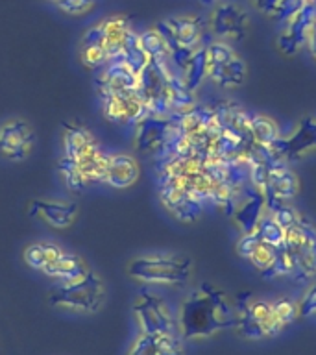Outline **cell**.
I'll use <instances>...</instances> for the list:
<instances>
[{"instance_id":"34","label":"cell","mask_w":316,"mask_h":355,"mask_svg":"<svg viewBox=\"0 0 316 355\" xmlns=\"http://www.w3.org/2000/svg\"><path fill=\"white\" fill-rule=\"evenodd\" d=\"M298 315L299 318H309V316L316 315V283H313L305 291L304 298L298 304Z\"/></svg>"},{"instance_id":"27","label":"cell","mask_w":316,"mask_h":355,"mask_svg":"<svg viewBox=\"0 0 316 355\" xmlns=\"http://www.w3.org/2000/svg\"><path fill=\"white\" fill-rule=\"evenodd\" d=\"M139 41H141V46H143V50L146 52V55H148V60L170 61L168 46H166L163 35L155 30V26L148 28V30H144V32L139 33Z\"/></svg>"},{"instance_id":"38","label":"cell","mask_w":316,"mask_h":355,"mask_svg":"<svg viewBox=\"0 0 316 355\" xmlns=\"http://www.w3.org/2000/svg\"><path fill=\"white\" fill-rule=\"evenodd\" d=\"M50 2H58V0H50Z\"/></svg>"},{"instance_id":"3","label":"cell","mask_w":316,"mask_h":355,"mask_svg":"<svg viewBox=\"0 0 316 355\" xmlns=\"http://www.w3.org/2000/svg\"><path fill=\"white\" fill-rule=\"evenodd\" d=\"M128 274L144 285H185L193 276V261L165 252L143 254L128 263Z\"/></svg>"},{"instance_id":"37","label":"cell","mask_w":316,"mask_h":355,"mask_svg":"<svg viewBox=\"0 0 316 355\" xmlns=\"http://www.w3.org/2000/svg\"><path fill=\"white\" fill-rule=\"evenodd\" d=\"M307 49H309L310 55L316 60V22L313 30H310V35H309V41H307Z\"/></svg>"},{"instance_id":"19","label":"cell","mask_w":316,"mask_h":355,"mask_svg":"<svg viewBox=\"0 0 316 355\" xmlns=\"http://www.w3.org/2000/svg\"><path fill=\"white\" fill-rule=\"evenodd\" d=\"M80 60L91 71H100L109 61V49L102 21L87 28L80 39Z\"/></svg>"},{"instance_id":"9","label":"cell","mask_w":316,"mask_h":355,"mask_svg":"<svg viewBox=\"0 0 316 355\" xmlns=\"http://www.w3.org/2000/svg\"><path fill=\"white\" fill-rule=\"evenodd\" d=\"M249 30V17L243 6L220 2L209 17V32L216 41L227 44L243 43Z\"/></svg>"},{"instance_id":"28","label":"cell","mask_w":316,"mask_h":355,"mask_svg":"<svg viewBox=\"0 0 316 355\" xmlns=\"http://www.w3.org/2000/svg\"><path fill=\"white\" fill-rule=\"evenodd\" d=\"M255 233L259 235L261 241H265L268 244H274V246H281L285 244V227L276 222V218L266 213V215L261 216L259 224H257V230Z\"/></svg>"},{"instance_id":"25","label":"cell","mask_w":316,"mask_h":355,"mask_svg":"<svg viewBox=\"0 0 316 355\" xmlns=\"http://www.w3.org/2000/svg\"><path fill=\"white\" fill-rule=\"evenodd\" d=\"M249 135L254 139L255 144H263V146H272L276 143L277 139L281 137L279 135V130H277V124L274 122V119L266 115H254L249 119Z\"/></svg>"},{"instance_id":"1","label":"cell","mask_w":316,"mask_h":355,"mask_svg":"<svg viewBox=\"0 0 316 355\" xmlns=\"http://www.w3.org/2000/svg\"><path fill=\"white\" fill-rule=\"evenodd\" d=\"M235 327V307L222 288L202 283L183 300L177 329L183 340H204Z\"/></svg>"},{"instance_id":"32","label":"cell","mask_w":316,"mask_h":355,"mask_svg":"<svg viewBox=\"0 0 316 355\" xmlns=\"http://www.w3.org/2000/svg\"><path fill=\"white\" fill-rule=\"evenodd\" d=\"M54 4L67 15L82 17L91 13L96 8V4H98V0H58Z\"/></svg>"},{"instance_id":"22","label":"cell","mask_w":316,"mask_h":355,"mask_svg":"<svg viewBox=\"0 0 316 355\" xmlns=\"http://www.w3.org/2000/svg\"><path fill=\"white\" fill-rule=\"evenodd\" d=\"M91 270V266L85 263V261L80 257L74 252H63V254L58 257V259L44 268V274L49 277H54V279H60V282H74L78 277L85 276L87 272Z\"/></svg>"},{"instance_id":"36","label":"cell","mask_w":316,"mask_h":355,"mask_svg":"<svg viewBox=\"0 0 316 355\" xmlns=\"http://www.w3.org/2000/svg\"><path fill=\"white\" fill-rule=\"evenodd\" d=\"M252 4L255 6V10H259L261 13H265L268 17H274L276 15V10L277 6L281 0H249Z\"/></svg>"},{"instance_id":"23","label":"cell","mask_w":316,"mask_h":355,"mask_svg":"<svg viewBox=\"0 0 316 355\" xmlns=\"http://www.w3.org/2000/svg\"><path fill=\"white\" fill-rule=\"evenodd\" d=\"M65 252V248H61L54 243H32L24 248V263L28 266H32L35 270L43 272L49 265H52L61 254Z\"/></svg>"},{"instance_id":"10","label":"cell","mask_w":316,"mask_h":355,"mask_svg":"<svg viewBox=\"0 0 316 355\" xmlns=\"http://www.w3.org/2000/svg\"><path fill=\"white\" fill-rule=\"evenodd\" d=\"M133 146L144 155L163 154L174 132V121L170 116L146 113L133 124Z\"/></svg>"},{"instance_id":"14","label":"cell","mask_w":316,"mask_h":355,"mask_svg":"<svg viewBox=\"0 0 316 355\" xmlns=\"http://www.w3.org/2000/svg\"><path fill=\"white\" fill-rule=\"evenodd\" d=\"M316 22V6L305 4L301 10L287 21V26L277 37V49L283 55H296L307 46L310 30Z\"/></svg>"},{"instance_id":"20","label":"cell","mask_w":316,"mask_h":355,"mask_svg":"<svg viewBox=\"0 0 316 355\" xmlns=\"http://www.w3.org/2000/svg\"><path fill=\"white\" fill-rule=\"evenodd\" d=\"M128 355H185V349L176 333H141Z\"/></svg>"},{"instance_id":"13","label":"cell","mask_w":316,"mask_h":355,"mask_svg":"<svg viewBox=\"0 0 316 355\" xmlns=\"http://www.w3.org/2000/svg\"><path fill=\"white\" fill-rule=\"evenodd\" d=\"M104 115L113 122H135L148 113L139 91H98Z\"/></svg>"},{"instance_id":"16","label":"cell","mask_w":316,"mask_h":355,"mask_svg":"<svg viewBox=\"0 0 316 355\" xmlns=\"http://www.w3.org/2000/svg\"><path fill=\"white\" fill-rule=\"evenodd\" d=\"M265 194L255 187H244L243 193H238L237 204H235V209L231 213L233 222H235L240 235L255 233L257 224H259L261 216L265 215Z\"/></svg>"},{"instance_id":"35","label":"cell","mask_w":316,"mask_h":355,"mask_svg":"<svg viewBox=\"0 0 316 355\" xmlns=\"http://www.w3.org/2000/svg\"><path fill=\"white\" fill-rule=\"evenodd\" d=\"M261 243V239L257 233H246V235H240V239L237 241V254L243 257V259H249L252 254L257 248V244Z\"/></svg>"},{"instance_id":"24","label":"cell","mask_w":316,"mask_h":355,"mask_svg":"<svg viewBox=\"0 0 316 355\" xmlns=\"http://www.w3.org/2000/svg\"><path fill=\"white\" fill-rule=\"evenodd\" d=\"M179 76L185 82L188 91L196 93L198 87H202V83L207 80V50H205V44H202L193 55L191 60L187 61V65L179 72Z\"/></svg>"},{"instance_id":"15","label":"cell","mask_w":316,"mask_h":355,"mask_svg":"<svg viewBox=\"0 0 316 355\" xmlns=\"http://www.w3.org/2000/svg\"><path fill=\"white\" fill-rule=\"evenodd\" d=\"M268 148L285 161L304 157L305 154L316 150V121L313 116H305L296 124L290 137H279Z\"/></svg>"},{"instance_id":"18","label":"cell","mask_w":316,"mask_h":355,"mask_svg":"<svg viewBox=\"0 0 316 355\" xmlns=\"http://www.w3.org/2000/svg\"><path fill=\"white\" fill-rule=\"evenodd\" d=\"M141 178V165L132 154L115 152L107 154L102 182L113 189H130Z\"/></svg>"},{"instance_id":"4","label":"cell","mask_w":316,"mask_h":355,"mask_svg":"<svg viewBox=\"0 0 316 355\" xmlns=\"http://www.w3.org/2000/svg\"><path fill=\"white\" fill-rule=\"evenodd\" d=\"M155 30L163 35L172 65L176 67L177 74L185 69L191 55L202 46L205 33V22L202 17L193 13L165 17L163 21L155 24Z\"/></svg>"},{"instance_id":"29","label":"cell","mask_w":316,"mask_h":355,"mask_svg":"<svg viewBox=\"0 0 316 355\" xmlns=\"http://www.w3.org/2000/svg\"><path fill=\"white\" fill-rule=\"evenodd\" d=\"M272 309H274V315H276L277 322H279V326L285 329L290 324L298 320V304L294 302V300L287 298V296H283V298H277L276 302H272Z\"/></svg>"},{"instance_id":"26","label":"cell","mask_w":316,"mask_h":355,"mask_svg":"<svg viewBox=\"0 0 316 355\" xmlns=\"http://www.w3.org/2000/svg\"><path fill=\"white\" fill-rule=\"evenodd\" d=\"M249 307H252V315H254L255 322H257L261 326V329L265 331V337H274V335H277V333L281 331L283 327L279 326V322H277L276 315H274V309H272L270 302L252 298Z\"/></svg>"},{"instance_id":"11","label":"cell","mask_w":316,"mask_h":355,"mask_svg":"<svg viewBox=\"0 0 316 355\" xmlns=\"http://www.w3.org/2000/svg\"><path fill=\"white\" fill-rule=\"evenodd\" d=\"M35 146V130L21 116L0 124V157L11 163L28 159Z\"/></svg>"},{"instance_id":"2","label":"cell","mask_w":316,"mask_h":355,"mask_svg":"<svg viewBox=\"0 0 316 355\" xmlns=\"http://www.w3.org/2000/svg\"><path fill=\"white\" fill-rule=\"evenodd\" d=\"M61 157L76 166L89 185L102 182L107 152H104L91 130L82 124H65L61 133Z\"/></svg>"},{"instance_id":"30","label":"cell","mask_w":316,"mask_h":355,"mask_svg":"<svg viewBox=\"0 0 316 355\" xmlns=\"http://www.w3.org/2000/svg\"><path fill=\"white\" fill-rule=\"evenodd\" d=\"M294 274V261L292 255L288 254V250L285 248V244L277 246L276 259H274V265L270 266V270L263 274V277L266 279H272V277H285L292 276Z\"/></svg>"},{"instance_id":"31","label":"cell","mask_w":316,"mask_h":355,"mask_svg":"<svg viewBox=\"0 0 316 355\" xmlns=\"http://www.w3.org/2000/svg\"><path fill=\"white\" fill-rule=\"evenodd\" d=\"M276 254H277V246L265 243V241H261L248 261L261 272V276H263V274H266V272L270 270V266L274 265Z\"/></svg>"},{"instance_id":"21","label":"cell","mask_w":316,"mask_h":355,"mask_svg":"<svg viewBox=\"0 0 316 355\" xmlns=\"http://www.w3.org/2000/svg\"><path fill=\"white\" fill-rule=\"evenodd\" d=\"M252 298L254 294L252 293H240L237 294V300H235V327L237 333L246 340H261L265 337V331L261 329V326L255 322L254 315H252Z\"/></svg>"},{"instance_id":"7","label":"cell","mask_w":316,"mask_h":355,"mask_svg":"<svg viewBox=\"0 0 316 355\" xmlns=\"http://www.w3.org/2000/svg\"><path fill=\"white\" fill-rule=\"evenodd\" d=\"M207 50V78L220 89H238L246 80V61L235 52L231 44L213 39L205 44Z\"/></svg>"},{"instance_id":"33","label":"cell","mask_w":316,"mask_h":355,"mask_svg":"<svg viewBox=\"0 0 316 355\" xmlns=\"http://www.w3.org/2000/svg\"><path fill=\"white\" fill-rule=\"evenodd\" d=\"M274 218H276V222H279L285 230L290 226H294L296 222L299 220V216H301V213L299 211H296L292 207V205L288 204V202H285V204L277 205L276 209L274 211H268Z\"/></svg>"},{"instance_id":"12","label":"cell","mask_w":316,"mask_h":355,"mask_svg":"<svg viewBox=\"0 0 316 355\" xmlns=\"http://www.w3.org/2000/svg\"><path fill=\"white\" fill-rule=\"evenodd\" d=\"M266 168H268V183L265 191L266 209L274 211L277 205L285 204L298 194L299 182L287 161L277 157L274 152L266 159Z\"/></svg>"},{"instance_id":"8","label":"cell","mask_w":316,"mask_h":355,"mask_svg":"<svg viewBox=\"0 0 316 355\" xmlns=\"http://www.w3.org/2000/svg\"><path fill=\"white\" fill-rule=\"evenodd\" d=\"M132 309L141 333H176V316L159 294L141 291Z\"/></svg>"},{"instance_id":"6","label":"cell","mask_w":316,"mask_h":355,"mask_svg":"<svg viewBox=\"0 0 316 355\" xmlns=\"http://www.w3.org/2000/svg\"><path fill=\"white\" fill-rule=\"evenodd\" d=\"M285 248L292 255V277L307 283L316 276V227L304 215L294 226L285 230Z\"/></svg>"},{"instance_id":"5","label":"cell","mask_w":316,"mask_h":355,"mask_svg":"<svg viewBox=\"0 0 316 355\" xmlns=\"http://www.w3.org/2000/svg\"><path fill=\"white\" fill-rule=\"evenodd\" d=\"M54 307L76 313H96L105 302V285L96 272L89 270L74 282H61L49 294Z\"/></svg>"},{"instance_id":"17","label":"cell","mask_w":316,"mask_h":355,"mask_svg":"<svg viewBox=\"0 0 316 355\" xmlns=\"http://www.w3.org/2000/svg\"><path fill=\"white\" fill-rule=\"evenodd\" d=\"M78 204L69 202V200H50V198H37L30 204V216L43 220L50 227L55 230H65L74 224L78 216Z\"/></svg>"}]
</instances>
